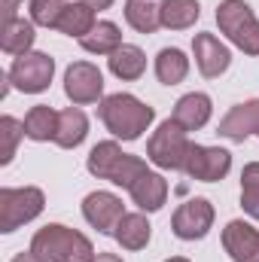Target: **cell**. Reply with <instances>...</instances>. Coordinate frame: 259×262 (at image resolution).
I'll return each instance as SVG.
<instances>
[{
    "label": "cell",
    "instance_id": "24",
    "mask_svg": "<svg viewBox=\"0 0 259 262\" xmlns=\"http://www.w3.org/2000/svg\"><path fill=\"white\" fill-rule=\"evenodd\" d=\"M186 73H189V58H186L183 49L165 46V49L156 55V79H159L162 85H177V82L186 79Z\"/></svg>",
    "mask_w": 259,
    "mask_h": 262
},
{
    "label": "cell",
    "instance_id": "31",
    "mask_svg": "<svg viewBox=\"0 0 259 262\" xmlns=\"http://www.w3.org/2000/svg\"><path fill=\"white\" fill-rule=\"evenodd\" d=\"M18 18V0H3V25Z\"/></svg>",
    "mask_w": 259,
    "mask_h": 262
},
{
    "label": "cell",
    "instance_id": "26",
    "mask_svg": "<svg viewBox=\"0 0 259 262\" xmlns=\"http://www.w3.org/2000/svg\"><path fill=\"white\" fill-rule=\"evenodd\" d=\"M201 18L198 0H162V28L168 31H186Z\"/></svg>",
    "mask_w": 259,
    "mask_h": 262
},
{
    "label": "cell",
    "instance_id": "18",
    "mask_svg": "<svg viewBox=\"0 0 259 262\" xmlns=\"http://www.w3.org/2000/svg\"><path fill=\"white\" fill-rule=\"evenodd\" d=\"M107 67H110V73H113L116 79H122V82H134V79H140L143 70H146V55H143L140 46H134V43H122L113 55H107Z\"/></svg>",
    "mask_w": 259,
    "mask_h": 262
},
{
    "label": "cell",
    "instance_id": "17",
    "mask_svg": "<svg viewBox=\"0 0 259 262\" xmlns=\"http://www.w3.org/2000/svg\"><path fill=\"white\" fill-rule=\"evenodd\" d=\"M113 238H116V244L125 247V250H143V247L149 244V238H153V226H149L146 213H143V210L125 213V216L119 220V226L113 229Z\"/></svg>",
    "mask_w": 259,
    "mask_h": 262
},
{
    "label": "cell",
    "instance_id": "12",
    "mask_svg": "<svg viewBox=\"0 0 259 262\" xmlns=\"http://www.w3.org/2000/svg\"><path fill=\"white\" fill-rule=\"evenodd\" d=\"M192 55H195V67L204 79H217L223 76L229 64H232V52L226 43H220L213 34H195L192 37Z\"/></svg>",
    "mask_w": 259,
    "mask_h": 262
},
{
    "label": "cell",
    "instance_id": "5",
    "mask_svg": "<svg viewBox=\"0 0 259 262\" xmlns=\"http://www.w3.org/2000/svg\"><path fill=\"white\" fill-rule=\"evenodd\" d=\"M217 25L244 55H259V18L244 0H223L217 6Z\"/></svg>",
    "mask_w": 259,
    "mask_h": 262
},
{
    "label": "cell",
    "instance_id": "10",
    "mask_svg": "<svg viewBox=\"0 0 259 262\" xmlns=\"http://www.w3.org/2000/svg\"><path fill=\"white\" fill-rule=\"evenodd\" d=\"M213 216H217V210H213V204L207 198H189L174 210L171 232L180 241H201L213 229Z\"/></svg>",
    "mask_w": 259,
    "mask_h": 262
},
{
    "label": "cell",
    "instance_id": "25",
    "mask_svg": "<svg viewBox=\"0 0 259 262\" xmlns=\"http://www.w3.org/2000/svg\"><path fill=\"white\" fill-rule=\"evenodd\" d=\"M55 131H58V113L49 104H37L25 113V137L28 140L46 143V140H55Z\"/></svg>",
    "mask_w": 259,
    "mask_h": 262
},
{
    "label": "cell",
    "instance_id": "21",
    "mask_svg": "<svg viewBox=\"0 0 259 262\" xmlns=\"http://www.w3.org/2000/svg\"><path fill=\"white\" fill-rule=\"evenodd\" d=\"M79 46H82L85 52H92V55H113V52L122 46V31H119L116 21L101 18L85 37H79Z\"/></svg>",
    "mask_w": 259,
    "mask_h": 262
},
{
    "label": "cell",
    "instance_id": "3",
    "mask_svg": "<svg viewBox=\"0 0 259 262\" xmlns=\"http://www.w3.org/2000/svg\"><path fill=\"white\" fill-rule=\"evenodd\" d=\"M85 168L92 177L98 180H110L113 186H122V189H131V183L146 174V162L140 156H131V152H122V146L116 140H101L92 146L89 159H85Z\"/></svg>",
    "mask_w": 259,
    "mask_h": 262
},
{
    "label": "cell",
    "instance_id": "15",
    "mask_svg": "<svg viewBox=\"0 0 259 262\" xmlns=\"http://www.w3.org/2000/svg\"><path fill=\"white\" fill-rule=\"evenodd\" d=\"M128 195L143 213H156V210H162L165 201H168V180H165L162 174H156V171H146V174H140V177L131 183Z\"/></svg>",
    "mask_w": 259,
    "mask_h": 262
},
{
    "label": "cell",
    "instance_id": "13",
    "mask_svg": "<svg viewBox=\"0 0 259 262\" xmlns=\"http://www.w3.org/2000/svg\"><path fill=\"white\" fill-rule=\"evenodd\" d=\"M223 250L232 262H259V229L247 220H232L223 229Z\"/></svg>",
    "mask_w": 259,
    "mask_h": 262
},
{
    "label": "cell",
    "instance_id": "32",
    "mask_svg": "<svg viewBox=\"0 0 259 262\" xmlns=\"http://www.w3.org/2000/svg\"><path fill=\"white\" fill-rule=\"evenodd\" d=\"M12 262H46V259H40L34 250H28V253H18V256H12Z\"/></svg>",
    "mask_w": 259,
    "mask_h": 262
},
{
    "label": "cell",
    "instance_id": "20",
    "mask_svg": "<svg viewBox=\"0 0 259 262\" xmlns=\"http://www.w3.org/2000/svg\"><path fill=\"white\" fill-rule=\"evenodd\" d=\"M89 137V116L79 107H67L58 113V131H55V143L61 149H76L82 140Z\"/></svg>",
    "mask_w": 259,
    "mask_h": 262
},
{
    "label": "cell",
    "instance_id": "27",
    "mask_svg": "<svg viewBox=\"0 0 259 262\" xmlns=\"http://www.w3.org/2000/svg\"><path fill=\"white\" fill-rule=\"evenodd\" d=\"M21 137H25V122H18L15 116L0 119V165H9L15 159V149H18Z\"/></svg>",
    "mask_w": 259,
    "mask_h": 262
},
{
    "label": "cell",
    "instance_id": "16",
    "mask_svg": "<svg viewBox=\"0 0 259 262\" xmlns=\"http://www.w3.org/2000/svg\"><path fill=\"white\" fill-rule=\"evenodd\" d=\"M210 113H213L210 95H204V92H189V95H183V98L174 104L171 119L180 122L186 131H198L210 122Z\"/></svg>",
    "mask_w": 259,
    "mask_h": 262
},
{
    "label": "cell",
    "instance_id": "9",
    "mask_svg": "<svg viewBox=\"0 0 259 262\" xmlns=\"http://www.w3.org/2000/svg\"><path fill=\"white\" fill-rule=\"evenodd\" d=\"M229 171H232V152L229 149H223V146H201V143L189 146V156H186V165H183V174L189 180L220 183Z\"/></svg>",
    "mask_w": 259,
    "mask_h": 262
},
{
    "label": "cell",
    "instance_id": "8",
    "mask_svg": "<svg viewBox=\"0 0 259 262\" xmlns=\"http://www.w3.org/2000/svg\"><path fill=\"white\" fill-rule=\"evenodd\" d=\"M64 95L73 107L104 101V73L92 61H73L64 70Z\"/></svg>",
    "mask_w": 259,
    "mask_h": 262
},
{
    "label": "cell",
    "instance_id": "6",
    "mask_svg": "<svg viewBox=\"0 0 259 262\" xmlns=\"http://www.w3.org/2000/svg\"><path fill=\"white\" fill-rule=\"evenodd\" d=\"M46 207V195L40 186H3L0 189V232L9 235L18 226L37 220Z\"/></svg>",
    "mask_w": 259,
    "mask_h": 262
},
{
    "label": "cell",
    "instance_id": "19",
    "mask_svg": "<svg viewBox=\"0 0 259 262\" xmlns=\"http://www.w3.org/2000/svg\"><path fill=\"white\" fill-rule=\"evenodd\" d=\"M37 40V25L31 18H15L9 25H0V49L6 55H25L31 52Z\"/></svg>",
    "mask_w": 259,
    "mask_h": 262
},
{
    "label": "cell",
    "instance_id": "11",
    "mask_svg": "<svg viewBox=\"0 0 259 262\" xmlns=\"http://www.w3.org/2000/svg\"><path fill=\"white\" fill-rule=\"evenodd\" d=\"M82 216H85V223L92 229H98L104 235H113V229L125 216V204H122L119 195L98 189V192H89V195L82 198Z\"/></svg>",
    "mask_w": 259,
    "mask_h": 262
},
{
    "label": "cell",
    "instance_id": "28",
    "mask_svg": "<svg viewBox=\"0 0 259 262\" xmlns=\"http://www.w3.org/2000/svg\"><path fill=\"white\" fill-rule=\"evenodd\" d=\"M70 0H31V21L37 28H55Z\"/></svg>",
    "mask_w": 259,
    "mask_h": 262
},
{
    "label": "cell",
    "instance_id": "30",
    "mask_svg": "<svg viewBox=\"0 0 259 262\" xmlns=\"http://www.w3.org/2000/svg\"><path fill=\"white\" fill-rule=\"evenodd\" d=\"M241 186H259V162H247L241 171Z\"/></svg>",
    "mask_w": 259,
    "mask_h": 262
},
{
    "label": "cell",
    "instance_id": "14",
    "mask_svg": "<svg viewBox=\"0 0 259 262\" xmlns=\"http://www.w3.org/2000/svg\"><path fill=\"white\" fill-rule=\"evenodd\" d=\"M217 134L232 140V143H244L250 134L259 137V98L253 101H244V104H235L217 125Z\"/></svg>",
    "mask_w": 259,
    "mask_h": 262
},
{
    "label": "cell",
    "instance_id": "4",
    "mask_svg": "<svg viewBox=\"0 0 259 262\" xmlns=\"http://www.w3.org/2000/svg\"><path fill=\"white\" fill-rule=\"evenodd\" d=\"M189 146H192L189 131L174 119H165L146 140V162H153L162 171H183Z\"/></svg>",
    "mask_w": 259,
    "mask_h": 262
},
{
    "label": "cell",
    "instance_id": "34",
    "mask_svg": "<svg viewBox=\"0 0 259 262\" xmlns=\"http://www.w3.org/2000/svg\"><path fill=\"white\" fill-rule=\"evenodd\" d=\"M95 262H122V259H119L116 253H98V256H95Z\"/></svg>",
    "mask_w": 259,
    "mask_h": 262
},
{
    "label": "cell",
    "instance_id": "35",
    "mask_svg": "<svg viewBox=\"0 0 259 262\" xmlns=\"http://www.w3.org/2000/svg\"><path fill=\"white\" fill-rule=\"evenodd\" d=\"M165 262H189L186 256H171V259H165Z\"/></svg>",
    "mask_w": 259,
    "mask_h": 262
},
{
    "label": "cell",
    "instance_id": "1",
    "mask_svg": "<svg viewBox=\"0 0 259 262\" xmlns=\"http://www.w3.org/2000/svg\"><path fill=\"white\" fill-rule=\"evenodd\" d=\"M98 116L113 137L137 140V137H143V131H149L153 119H156V110L128 92H116L98 104Z\"/></svg>",
    "mask_w": 259,
    "mask_h": 262
},
{
    "label": "cell",
    "instance_id": "33",
    "mask_svg": "<svg viewBox=\"0 0 259 262\" xmlns=\"http://www.w3.org/2000/svg\"><path fill=\"white\" fill-rule=\"evenodd\" d=\"M82 3H89L95 12H98V9H110V6H113V0H82Z\"/></svg>",
    "mask_w": 259,
    "mask_h": 262
},
{
    "label": "cell",
    "instance_id": "7",
    "mask_svg": "<svg viewBox=\"0 0 259 262\" xmlns=\"http://www.w3.org/2000/svg\"><path fill=\"white\" fill-rule=\"evenodd\" d=\"M12 89L25 92V95H40L49 89L52 76H55V58L46 55V52H25V55H15L12 67L6 70Z\"/></svg>",
    "mask_w": 259,
    "mask_h": 262
},
{
    "label": "cell",
    "instance_id": "2",
    "mask_svg": "<svg viewBox=\"0 0 259 262\" xmlns=\"http://www.w3.org/2000/svg\"><path fill=\"white\" fill-rule=\"evenodd\" d=\"M31 250L46 262H95V244L61 223H49L43 229H37V235L31 238Z\"/></svg>",
    "mask_w": 259,
    "mask_h": 262
},
{
    "label": "cell",
    "instance_id": "22",
    "mask_svg": "<svg viewBox=\"0 0 259 262\" xmlns=\"http://www.w3.org/2000/svg\"><path fill=\"white\" fill-rule=\"evenodd\" d=\"M98 25V18H95V9L89 6V3H82V0H70L64 6V12H61V18H58V25H55V31H61L67 37H85L92 28Z\"/></svg>",
    "mask_w": 259,
    "mask_h": 262
},
{
    "label": "cell",
    "instance_id": "29",
    "mask_svg": "<svg viewBox=\"0 0 259 262\" xmlns=\"http://www.w3.org/2000/svg\"><path fill=\"white\" fill-rule=\"evenodd\" d=\"M241 207L244 213L259 220V186H241Z\"/></svg>",
    "mask_w": 259,
    "mask_h": 262
},
{
    "label": "cell",
    "instance_id": "23",
    "mask_svg": "<svg viewBox=\"0 0 259 262\" xmlns=\"http://www.w3.org/2000/svg\"><path fill=\"white\" fill-rule=\"evenodd\" d=\"M125 21L137 34H156L162 28V3L159 0H125Z\"/></svg>",
    "mask_w": 259,
    "mask_h": 262
}]
</instances>
